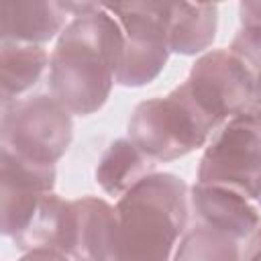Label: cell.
<instances>
[{"mask_svg": "<svg viewBox=\"0 0 261 261\" xmlns=\"http://www.w3.org/2000/svg\"><path fill=\"white\" fill-rule=\"evenodd\" d=\"M184 88L218 126L251 106L255 96L253 75L228 49L202 53L192 65Z\"/></svg>", "mask_w": 261, "mask_h": 261, "instance_id": "52a82bcc", "label": "cell"}, {"mask_svg": "<svg viewBox=\"0 0 261 261\" xmlns=\"http://www.w3.org/2000/svg\"><path fill=\"white\" fill-rule=\"evenodd\" d=\"M116 208L96 196L71 200L67 257L73 261H112Z\"/></svg>", "mask_w": 261, "mask_h": 261, "instance_id": "9c48e42d", "label": "cell"}, {"mask_svg": "<svg viewBox=\"0 0 261 261\" xmlns=\"http://www.w3.org/2000/svg\"><path fill=\"white\" fill-rule=\"evenodd\" d=\"M218 27V6L208 2H169L167 45L179 55L204 53Z\"/></svg>", "mask_w": 261, "mask_h": 261, "instance_id": "7c38bea8", "label": "cell"}, {"mask_svg": "<svg viewBox=\"0 0 261 261\" xmlns=\"http://www.w3.org/2000/svg\"><path fill=\"white\" fill-rule=\"evenodd\" d=\"M102 6L118 20L124 33L116 84L126 88L151 84L163 71L171 53L167 45L169 2H114Z\"/></svg>", "mask_w": 261, "mask_h": 261, "instance_id": "8992f818", "label": "cell"}, {"mask_svg": "<svg viewBox=\"0 0 261 261\" xmlns=\"http://www.w3.org/2000/svg\"><path fill=\"white\" fill-rule=\"evenodd\" d=\"M198 184L228 188L249 200H259L261 108L247 106L214 133L198 165Z\"/></svg>", "mask_w": 261, "mask_h": 261, "instance_id": "277c9868", "label": "cell"}, {"mask_svg": "<svg viewBox=\"0 0 261 261\" xmlns=\"http://www.w3.org/2000/svg\"><path fill=\"white\" fill-rule=\"evenodd\" d=\"M20 261H69V257L53 249H37V251H29Z\"/></svg>", "mask_w": 261, "mask_h": 261, "instance_id": "ffe728a7", "label": "cell"}, {"mask_svg": "<svg viewBox=\"0 0 261 261\" xmlns=\"http://www.w3.org/2000/svg\"><path fill=\"white\" fill-rule=\"evenodd\" d=\"M190 204L196 222L206 224L234 241L249 237L261 222L259 210L239 192L220 186L194 184Z\"/></svg>", "mask_w": 261, "mask_h": 261, "instance_id": "30bf717a", "label": "cell"}, {"mask_svg": "<svg viewBox=\"0 0 261 261\" xmlns=\"http://www.w3.org/2000/svg\"><path fill=\"white\" fill-rule=\"evenodd\" d=\"M71 137V112L51 94L20 98L2 106L0 145L4 151L55 165L69 149Z\"/></svg>", "mask_w": 261, "mask_h": 261, "instance_id": "5b68a950", "label": "cell"}, {"mask_svg": "<svg viewBox=\"0 0 261 261\" xmlns=\"http://www.w3.org/2000/svg\"><path fill=\"white\" fill-rule=\"evenodd\" d=\"M259 202H261V196H259Z\"/></svg>", "mask_w": 261, "mask_h": 261, "instance_id": "7402d4cb", "label": "cell"}, {"mask_svg": "<svg viewBox=\"0 0 261 261\" xmlns=\"http://www.w3.org/2000/svg\"><path fill=\"white\" fill-rule=\"evenodd\" d=\"M73 18L49 59V90L71 114L104 106L122 61L124 33L102 4H71Z\"/></svg>", "mask_w": 261, "mask_h": 261, "instance_id": "6da1fadb", "label": "cell"}, {"mask_svg": "<svg viewBox=\"0 0 261 261\" xmlns=\"http://www.w3.org/2000/svg\"><path fill=\"white\" fill-rule=\"evenodd\" d=\"M51 55L41 45L2 43L0 49V98L2 106L14 102L33 88L49 65Z\"/></svg>", "mask_w": 261, "mask_h": 261, "instance_id": "9a60e30c", "label": "cell"}, {"mask_svg": "<svg viewBox=\"0 0 261 261\" xmlns=\"http://www.w3.org/2000/svg\"><path fill=\"white\" fill-rule=\"evenodd\" d=\"M241 261H261V224L249 234V243L241 255Z\"/></svg>", "mask_w": 261, "mask_h": 261, "instance_id": "d6986e66", "label": "cell"}, {"mask_svg": "<svg viewBox=\"0 0 261 261\" xmlns=\"http://www.w3.org/2000/svg\"><path fill=\"white\" fill-rule=\"evenodd\" d=\"M218 128L184 84L167 96L139 102L128 118V139L155 163L192 153Z\"/></svg>", "mask_w": 261, "mask_h": 261, "instance_id": "3957f363", "label": "cell"}, {"mask_svg": "<svg viewBox=\"0 0 261 261\" xmlns=\"http://www.w3.org/2000/svg\"><path fill=\"white\" fill-rule=\"evenodd\" d=\"M239 14H241V24L243 27L261 29V0L241 2L239 4Z\"/></svg>", "mask_w": 261, "mask_h": 261, "instance_id": "ac0fdd59", "label": "cell"}, {"mask_svg": "<svg viewBox=\"0 0 261 261\" xmlns=\"http://www.w3.org/2000/svg\"><path fill=\"white\" fill-rule=\"evenodd\" d=\"M253 106L261 108V86L255 88V96H253Z\"/></svg>", "mask_w": 261, "mask_h": 261, "instance_id": "44dd1931", "label": "cell"}, {"mask_svg": "<svg viewBox=\"0 0 261 261\" xmlns=\"http://www.w3.org/2000/svg\"><path fill=\"white\" fill-rule=\"evenodd\" d=\"M228 51L237 55L255 80V88L261 86V29L241 27L234 35Z\"/></svg>", "mask_w": 261, "mask_h": 261, "instance_id": "e0dca14e", "label": "cell"}, {"mask_svg": "<svg viewBox=\"0 0 261 261\" xmlns=\"http://www.w3.org/2000/svg\"><path fill=\"white\" fill-rule=\"evenodd\" d=\"M173 261H241L239 241L194 222L181 234Z\"/></svg>", "mask_w": 261, "mask_h": 261, "instance_id": "2e32d148", "label": "cell"}, {"mask_svg": "<svg viewBox=\"0 0 261 261\" xmlns=\"http://www.w3.org/2000/svg\"><path fill=\"white\" fill-rule=\"evenodd\" d=\"M67 16L65 2L49 0H4L0 2L2 43L43 45L61 35Z\"/></svg>", "mask_w": 261, "mask_h": 261, "instance_id": "8fae6325", "label": "cell"}, {"mask_svg": "<svg viewBox=\"0 0 261 261\" xmlns=\"http://www.w3.org/2000/svg\"><path fill=\"white\" fill-rule=\"evenodd\" d=\"M69 224H71V202L59 198L53 192L41 196L39 206L27 224V228L16 234L12 241L22 251L53 249L67 255L69 243Z\"/></svg>", "mask_w": 261, "mask_h": 261, "instance_id": "5bb4252c", "label": "cell"}, {"mask_svg": "<svg viewBox=\"0 0 261 261\" xmlns=\"http://www.w3.org/2000/svg\"><path fill=\"white\" fill-rule=\"evenodd\" d=\"M114 208L112 261H169L188 224V186L173 173H151Z\"/></svg>", "mask_w": 261, "mask_h": 261, "instance_id": "7a4b0ae2", "label": "cell"}, {"mask_svg": "<svg viewBox=\"0 0 261 261\" xmlns=\"http://www.w3.org/2000/svg\"><path fill=\"white\" fill-rule=\"evenodd\" d=\"M2 234L14 239L31 222L43 194L53 192L55 165L0 151Z\"/></svg>", "mask_w": 261, "mask_h": 261, "instance_id": "ba28073f", "label": "cell"}, {"mask_svg": "<svg viewBox=\"0 0 261 261\" xmlns=\"http://www.w3.org/2000/svg\"><path fill=\"white\" fill-rule=\"evenodd\" d=\"M155 173V161L130 139L112 141L96 165V181L110 196H124L139 181Z\"/></svg>", "mask_w": 261, "mask_h": 261, "instance_id": "4fadbf2b", "label": "cell"}]
</instances>
